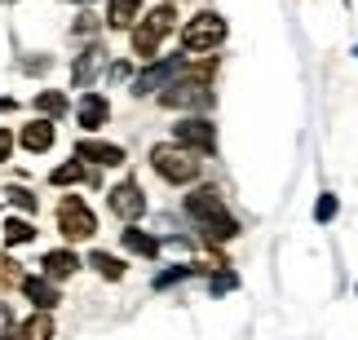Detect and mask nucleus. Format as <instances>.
Masks as SVG:
<instances>
[{
	"instance_id": "f704fd0d",
	"label": "nucleus",
	"mask_w": 358,
	"mask_h": 340,
	"mask_svg": "<svg viewBox=\"0 0 358 340\" xmlns=\"http://www.w3.org/2000/svg\"><path fill=\"white\" fill-rule=\"evenodd\" d=\"M354 58H358V45H354Z\"/></svg>"
},
{
	"instance_id": "412c9836",
	"label": "nucleus",
	"mask_w": 358,
	"mask_h": 340,
	"mask_svg": "<svg viewBox=\"0 0 358 340\" xmlns=\"http://www.w3.org/2000/svg\"><path fill=\"white\" fill-rule=\"evenodd\" d=\"M85 265H89V269H93V274H98V279H106V283H120V279H124V269H129V265L120 261V256L102 252V248H93Z\"/></svg>"
},
{
	"instance_id": "6ab92c4d",
	"label": "nucleus",
	"mask_w": 358,
	"mask_h": 340,
	"mask_svg": "<svg viewBox=\"0 0 358 340\" xmlns=\"http://www.w3.org/2000/svg\"><path fill=\"white\" fill-rule=\"evenodd\" d=\"M195 274H208L199 261H177V265H169V269H159L155 279H150V288L155 292H169V288H177V283H186V279H195Z\"/></svg>"
},
{
	"instance_id": "7c9ffc66",
	"label": "nucleus",
	"mask_w": 358,
	"mask_h": 340,
	"mask_svg": "<svg viewBox=\"0 0 358 340\" xmlns=\"http://www.w3.org/2000/svg\"><path fill=\"white\" fill-rule=\"evenodd\" d=\"M106 75H111V80H133V62H111Z\"/></svg>"
},
{
	"instance_id": "a878e982",
	"label": "nucleus",
	"mask_w": 358,
	"mask_h": 340,
	"mask_svg": "<svg viewBox=\"0 0 358 340\" xmlns=\"http://www.w3.org/2000/svg\"><path fill=\"white\" fill-rule=\"evenodd\" d=\"M5 199H9V203H13L18 212H27V216H31V212L40 208V199H36V195H31L27 186H5Z\"/></svg>"
},
{
	"instance_id": "cd10ccee",
	"label": "nucleus",
	"mask_w": 358,
	"mask_h": 340,
	"mask_svg": "<svg viewBox=\"0 0 358 340\" xmlns=\"http://www.w3.org/2000/svg\"><path fill=\"white\" fill-rule=\"evenodd\" d=\"M93 31H98V18H93L89 9H80V13H76V22H71V36H76V40H89Z\"/></svg>"
},
{
	"instance_id": "f8f14e48",
	"label": "nucleus",
	"mask_w": 358,
	"mask_h": 340,
	"mask_svg": "<svg viewBox=\"0 0 358 340\" xmlns=\"http://www.w3.org/2000/svg\"><path fill=\"white\" fill-rule=\"evenodd\" d=\"M102 66H106V49L93 40V45H85V49H80V58L71 62V84H76V89H89L93 80H98Z\"/></svg>"
},
{
	"instance_id": "9d476101",
	"label": "nucleus",
	"mask_w": 358,
	"mask_h": 340,
	"mask_svg": "<svg viewBox=\"0 0 358 340\" xmlns=\"http://www.w3.org/2000/svg\"><path fill=\"white\" fill-rule=\"evenodd\" d=\"M76 159H85L89 168H93V164H98V168H120L129 155H124V146H115V142H102V138H80V142H76Z\"/></svg>"
},
{
	"instance_id": "a211bd4d",
	"label": "nucleus",
	"mask_w": 358,
	"mask_h": 340,
	"mask_svg": "<svg viewBox=\"0 0 358 340\" xmlns=\"http://www.w3.org/2000/svg\"><path fill=\"white\" fill-rule=\"evenodd\" d=\"M40 269H45V279H53V283H66L80 269V256L71 252V248H53V252H45V261H40Z\"/></svg>"
},
{
	"instance_id": "5701e85b",
	"label": "nucleus",
	"mask_w": 358,
	"mask_h": 340,
	"mask_svg": "<svg viewBox=\"0 0 358 340\" xmlns=\"http://www.w3.org/2000/svg\"><path fill=\"white\" fill-rule=\"evenodd\" d=\"M36 111L45 115V119H62L66 111H71V102H66V93L45 89V93H36Z\"/></svg>"
},
{
	"instance_id": "72a5a7b5",
	"label": "nucleus",
	"mask_w": 358,
	"mask_h": 340,
	"mask_svg": "<svg viewBox=\"0 0 358 340\" xmlns=\"http://www.w3.org/2000/svg\"><path fill=\"white\" fill-rule=\"evenodd\" d=\"M66 5H80V9H85V5H93V0H66Z\"/></svg>"
},
{
	"instance_id": "39448f33",
	"label": "nucleus",
	"mask_w": 358,
	"mask_h": 340,
	"mask_svg": "<svg viewBox=\"0 0 358 340\" xmlns=\"http://www.w3.org/2000/svg\"><path fill=\"white\" fill-rule=\"evenodd\" d=\"M226 36H230V27H226L222 13L199 9V13H190L182 22V53H208V49L222 45Z\"/></svg>"
},
{
	"instance_id": "c85d7f7f",
	"label": "nucleus",
	"mask_w": 358,
	"mask_h": 340,
	"mask_svg": "<svg viewBox=\"0 0 358 340\" xmlns=\"http://www.w3.org/2000/svg\"><path fill=\"white\" fill-rule=\"evenodd\" d=\"M13 327H18V318H13V309L0 301V340H13Z\"/></svg>"
},
{
	"instance_id": "7ed1b4c3",
	"label": "nucleus",
	"mask_w": 358,
	"mask_h": 340,
	"mask_svg": "<svg viewBox=\"0 0 358 340\" xmlns=\"http://www.w3.org/2000/svg\"><path fill=\"white\" fill-rule=\"evenodd\" d=\"M208 75H213V62L190 66V71H186L182 80H177V84H169V89L159 93V106H169V111H190V115L208 111V106H213Z\"/></svg>"
},
{
	"instance_id": "f257e3e1",
	"label": "nucleus",
	"mask_w": 358,
	"mask_h": 340,
	"mask_svg": "<svg viewBox=\"0 0 358 340\" xmlns=\"http://www.w3.org/2000/svg\"><path fill=\"white\" fill-rule=\"evenodd\" d=\"M182 212L199 226V235L208 239V243H230V239H239V221H235V212L226 208L222 190H213V186L190 190V195L182 199Z\"/></svg>"
},
{
	"instance_id": "4be33fe9",
	"label": "nucleus",
	"mask_w": 358,
	"mask_h": 340,
	"mask_svg": "<svg viewBox=\"0 0 358 340\" xmlns=\"http://www.w3.org/2000/svg\"><path fill=\"white\" fill-rule=\"evenodd\" d=\"M0 235H5V248H27V243H36V226L27 216H5Z\"/></svg>"
},
{
	"instance_id": "20e7f679",
	"label": "nucleus",
	"mask_w": 358,
	"mask_h": 340,
	"mask_svg": "<svg viewBox=\"0 0 358 340\" xmlns=\"http://www.w3.org/2000/svg\"><path fill=\"white\" fill-rule=\"evenodd\" d=\"M173 31H177V9L173 5H155L146 18H137V27H133V58L155 62L159 49H164V40H169Z\"/></svg>"
},
{
	"instance_id": "ddd939ff",
	"label": "nucleus",
	"mask_w": 358,
	"mask_h": 340,
	"mask_svg": "<svg viewBox=\"0 0 358 340\" xmlns=\"http://www.w3.org/2000/svg\"><path fill=\"white\" fill-rule=\"evenodd\" d=\"M106 119H111V102H106V93H80V102H76V124L93 133V128H102Z\"/></svg>"
},
{
	"instance_id": "393cba45",
	"label": "nucleus",
	"mask_w": 358,
	"mask_h": 340,
	"mask_svg": "<svg viewBox=\"0 0 358 340\" xmlns=\"http://www.w3.org/2000/svg\"><path fill=\"white\" fill-rule=\"evenodd\" d=\"M336 212H341V199L332 195V190H323L319 203H314V221H319V226H332V221H336Z\"/></svg>"
},
{
	"instance_id": "9b49d317",
	"label": "nucleus",
	"mask_w": 358,
	"mask_h": 340,
	"mask_svg": "<svg viewBox=\"0 0 358 340\" xmlns=\"http://www.w3.org/2000/svg\"><path fill=\"white\" fill-rule=\"evenodd\" d=\"M53 142H58V128H53V119H45V115L27 119L22 133H18V146H22V151H31V155L53 151Z\"/></svg>"
},
{
	"instance_id": "2f4dec72",
	"label": "nucleus",
	"mask_w": 358,
	"mask_h": 340,
	"mask_svg": "<svg viewBox=\"0 0 358 340\" xmlns=\"http://www.w3.org/2000/svg\"><path fill=\"white\" fill-rule=\"evenodd\" d=\"M22 71H27V75H40V71H49V58H40V53H36L31 62H22Z\"/></svg>"
},
{
	"instance_id": "c756f323",
	"label": "nucleus",
	"mask_w": 358,
	"mask_h": 340,
	"mask_svg": "<svg viewBox=\"0 0 358 340\" xmlns=\"http://www.w3.org/2000/svg\"><path fill=\"white\" fill-rule=\"evenodd\" d=\"M13 146H18V138H13L9 128H0V164H9V155H13Z\"/></svg>"
},
{
	"instance_id": "473e14b6",
	"label": "nucleus",
	"mask_w": 358,
	"mask_h": 340,
	"mask_svg": "<svg viewBox=\"0 0 358 340\" xmlns=\"http://www.w3.org/2000/svg\"><path fill=\"white\" fill-rule=\"evenodd\" d=\"M13 106H18V102H13V98H0V115H9Z\"/></svg>"
},
{
	"instance_id": "6e6552de",
	"label": "nucleus",
	"mask_w": 358,
	"mask_h": 340,
	"mask_svg": "<svg viewBox=\"0 0 358 340\" xmlns=\"http://www.w3.org/2000/svg\"><path fill=\"white\" fill-rule=\"evenodd\" d=\"M106 208H111L124 226H137V221L146 216V195H142V186H137L133 177L115 182L111 190H106Z\"/></svg>"
},
{
	"instance_id": "2eb2a0df",
	"label": "nucleus",
	"mask_w": 358,
	"mask_h": 340,
	"mask_svg": "<svg viewBox=\"0 0 358 340\" xmlns=\"http://www.w3.org/2000/svg\"><path fill=\"white\" fill-rule=\"evenodd\" d=\"M22 296H27V301H31L36 309H53V305H62L58 283L45 279V274H27V279H22Z\"/></svg>"
},
{
	"instance_id": "b1692460",
	"label": "nucleus",
	"mask_w": 358,
	"mask_h": 340,
	"mask_svg": "<svg viewBox=\"0 0 358 340\" xmlns=\"http://www.w3.org/2000/svg\"><path fill=\"white\" fill-rule=\"evenodd\" d=\"M22 265L18 261H13V256L9 252H0V292H13V288H22Z\"/></svg>"
},
{
	"instance_id": "4468645a",
	"label": "nucleus",
	"mask_w": 358,
	"mask_h": 340,
	"mask_svg": "<svg viewBox=\"0 0 358 340\" xmlns=\"http://www.w3.org/2000/svg\"><path fill=\"white\" fill-rule=\"evenodd\" d=\"M98 182H102L98 168H89L85 159H66L49 172V186H98Z\"/></svg>"
},
{
	"instance_id": "1a4fd4ad",
	"label": "nucleus",
	"mask_w": 358,
	"mask_h": 340,
	"mask_svg": "<svg viewBox=\"0 0 358 340\" xmlns=\"http://www.w3.org/2000/svg\"><path fill=\"white\" fill-rule=\"evenodd\" d=\"M173 142H182V146H190V151H199V155H213L217 151V128H213L208 115H182L173 124Z\"/></svg>"
},
{
	"instance_id": "f3484780",
	"label": "nucleus",
	"mask_w": 358,
	"mask_h": 340,
	"mask_svg": "<svg viewBox=\"0 0 358 340\" xmlns=\"http://www.w3.org/2000/svg\"><path fill=\"white\" fill-rule=\"evenodd\" d=\"M137 18H142V0H106L102 27H111V31H133Z\"/></svg>"
},
{
	"instance_id": "bb28decb",
	"label": "nucleus",
	"mask_w": 358,
	"mask_h": 340,
	"mask_svg": "<svg viewBox=\"0 0 358 340\" xmlns=\"http://www.w3.org/2000/svg\"><path fill=\"white\" fill-rule=\"evenodd\" d=\"M239 288V274L235 269H213V279H208V296H226V292H235Z\"/></svg>"
},
{
	"instance_id": "dca6fc26",
	"label": "nucleus",
	"mask_w": 358,
	"mask_h": 340,
	"mask_svg": "<svg viewBox=\"0 0 358 340\" xmlns=\"http://www.w3.org/2000/svg\"><path fill=\"white\" fill-rule=\"evenodd\" d=\"M120 248L133 252V256H142V261H155V256H159V239L150 235V230H142V226H124L120 230Z\"/></svg>"
},
{
	"instance_id": "aec40b11",
	"label": "nucleus",
	"mask_w": 358,
	"mask_h": 340,
	"mask_svg": "<svg viewBox=\"0 0 358 340\" xmlns=\"http://www.w3.org/2000/svg\"><path fill=\"white\" fill-rule=\"evenodd\" d=\"M13 340H53V314L49 309H36L31 318H22L13 327Z\"/></svg>"
},
{
	"instance_id": "423d86ee",
	"label": "nucleus",
	"mask_w": 358,
	"mask_h": 340,
	"mask_svg": "<svg viewBox=\"0 0 358 340\" xmlns=\"http://www.w3.org/2000/svg\"><path fill=\"white\" fill-rule=\"evenodd\" d=\"M53 221H58V235H62L66 243H85V239L98 235V212H93L80 195L58 199V212H53Z\"/></svg>"
},
{
	"instance_id": "c9c22d12",
	"label": "nucleus",
	"mask_w": 358,
	"mask_h": 340,
	"mask_svg": "<svg viewBox=\"0 0 358 340\" xmlns=\"http://www.w3.org/2000/svg\"><path fill=\"white\" fill-rule=\"evenodd\" d=\"M354 292H358V288H354Z\"/></svg>"
},
{
	"instance_id": "0eeeda50",
	"label": "nucleus",
	"mask_w": 358,
	"mask_h": 340,
	"mask_svg": "<svg viewBox=\"0 0 358 340\" xmlns=\"http://www.w3.org/2000/svg\"><path fill=\"white\" fill-rule=\"evenodd\" d=\"M190 71L186 53H173V58H155L142 75H133V98H150V93H164L169 84H177Z\"/></svg>"
},
{
	"instance_id": "f03ea898",
	"label": "nucleus",
	"mask_w": 358,
	"mask_h": 340,
	"mask_svg": "<svg viewBox=\"0 0 358 340\" xmlns=\"http://www.w3.org/2000/svg\"><path fill=\"white\" fill-rule=\"evenodd\" d=\"M146 159L159 172V182H169V186H195L203 177V155L182 146V142H155Z\"/></svg>"
}]
</instances>
